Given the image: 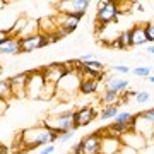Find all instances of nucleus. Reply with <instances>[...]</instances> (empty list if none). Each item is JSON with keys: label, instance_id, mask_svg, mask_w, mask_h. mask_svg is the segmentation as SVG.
Wrapping results in <instances>:
<instances>
[{"label": "nucleus", "instance_id": "16", "mask_svg": "<svg viewBox=\"0 0 154 154\" xmlns=\"http://www.w3.org/2000/svg\"><path fill=\"white\" fill-rule=\"evenodd\" d=\"M130 33H132V46H140V45L149 43L146 29H144V24H135L130 29Z\"/></svg>", "mask_w": 154, "mask_h": 154}, {"label": "nucleus", "instance_id": "8", "mask_svg": "<svg viewBox=\"0 0 154 154\" xmlns=\"http://www.w3.org/2000/svg\"><path fill=\"white\" fill-rule=\"evenodd\" d=\"M46 45H50V39H48L46 34H43V33L33 34V36H29V38L21 39V53H31L34 50L45 48Z\"/></svg>", "mask_w": 154, "mask_h": 154}, {"label": "nucleus", "instance_id": "5", "mask_svg": "<svg viewBox=\"0 0 154 154\" xmlns=\"http://www.w3.org/2000/svg\"><path fill=\"white\" fill-rule=\"evenodd\" d=\"M41 72H43L46 82L55 84L57 86L69 72H74V69L70 67V63H69V65H63V63H50V65H46L45 69H41Z\"/></svg>", "mask_w": 154, "mask_h": 154}, {"label": "nucleus", "instance_id": "21", "mask_svg": "<svg viewBox=\"0 0 154 154\" xmlns=\"http://www.w3.org/2000/svg\"><path fill=\"white\" fill-rule=\"evenodd\" d=\"M0 99L2 101H7V103L11 99H14V93H12L9 79H0Z\"/></svg>", "mask_w": 154, "mask_h": 154}, {"label": "nucleus", "instance_id": "35", "mask_svg": "<svg viewBox=\"0 0 154 154\" xmlns=\"http://www.w3.org/2000/svg\"><path fill=\"white\" fill-rule=\"evenodd\" d=\"M7 105H9L7 101H2V99H0V115H4V113H5V110H7Z\"/></svg>", "mask_w": 154, "mask_h": 154}, {"label": "nucleus", "instance_id": "13", "mask_svg": "<svg viewBox=\"0 0 154 154\" xmlns=\"http://www.w3.org/2000/svg\"><path fill=\"white\" fill-rule=\"evenodd\" d=\"M21 53V39L17 36H11L0 45V55H19Z\"/></svg>", "mask_w": 154, "mask_h": 154}, {"label": "nucleus", "instance_id": "34", "mask_svg": "<svg viewBox=\"0 0 154 154\" xmlns=\"http://www.w3.org/2000/svg\"><path fill=\"white\" fill-rule=\"evenodd\" d=\"M7 38H9V31L7 29H0V45L4 43Z\"/></svg>", "mask_w": 154, "mask_h": 154}, {"label": "nucleus", "instance_id": "32", "mask_svg": "<svg viewBox=\"0 0 154 154\" xmlns=\"http://www.w3.org/2000/svg\"><path fill=\"white\" fill-rule=\"evenodd\" d=\"M111 69H113L115 72H120V74H128V72H130V69H128L127 65H113Z\"/></svg>", "mask_w": 154, "mask_h": 154}, {"label": "nucleus", "instance_id": "39", "mask_svg": "<svg viewBox=\"0 0 154 154\" xmlns=\"http://www.w3.org/2000/svg\"><path fill=\"white\" fill-rule=\"evenodd\" d=\"M137 11H140V12L144 11V5H142V4H137Z\"/></svg>", "mask_w": 154, "mask_h": 154}, {"label": "nucleus", "instance_id": "17", "mask_svg": "<svg viewBox=\"0 0 154 154\" xmlns=\"http://www.w3.org/2000/svg\"><path fill=\"white\" fill-rule=\"evenodd\" d=\"M127 88H128V81L127 79H120V77H110L106 81V89H111L118 94L127 93Z\"/></svg>", "mask_w": 154, "mask_h": 154}, {"label": "nucleus", "instance_id": "27", "mask_svg": "<svg viewBox=\"0 0 154 154\" xmlns=\"http://www.w3.org/2000/svg\"><path fill=\"white\" fill-rule=\"evenodd\" d=\"M137 116H140L142 120L149 122L151 125H154V108H147V110H142L140 113H137Z\"/></svg>", "mask_w": 154, "mask_h": 154}, {"label": "nucleus", "instance_id": "9", "mask_svg": "<svg viewBox=\"0 0 154 154\" xmlns=\"http://www.w3.org/2000/svg\"><path fill=\"white\" fill-rule=\"evenodd\" d=\"M101 137H103V128L86 135L81 139L82 142V152L84 154H101Z\"/></svg>", "mask_w": 154, "mask_h": 154}, {"label": "nucleus", "instance_id": "22", "mask_svg": "<svg viewBox=\"0 0 154 154\" xmlns=\"http://www.w3.org/2000/svg\"><path fill=\"white\" fill-rule=\"evenodd\" d=\"M118 106H103V110L99 113V120L101 122H108V120H115V116L118 115Z\"/></svg>", "mask_w": 154, "mask_h": 154}, {"label": "nucleus", "instance_id": "24", "mask_svg": "<svg viewBox=\"0 0 154 154\" xmlns=\"http://www.w3.org/2000/svg\"><path fill=\"white\" fill-rule=\"evenodd\" d=\"M55 94H57V86H55V84L46 82V84H45V88H43V91H41L39 99H51Z\"/></svg>", "mask_w": 154, "mask_h": 154}, {"label": "nucleus", "instance_id": "31", "mask_svg": "<svg viewBox=\"0 0 154 154\" xmlns=\"http://www.w3.org/2000/svg\"><path fill=\"white\" fill-rule=\"evenodd\" d=\"M70 154H84V152H82V142H81V140H79L77 144H74V146H72Z\"/></svg>", "mask_w": 154, "mask_h": 154}, {"label": "nucleus", "instance_id": "4", "mask_svg": "<svg viewBox=\"0 0 154 154\" xmlns=\"http://www.w3.org/2000/svg\"><path fill=\"white\" fill-rule=\"evenodd\" d=\"M55 9L58 14H67V16H82L88 12L89 0H60L55 4Z\"/></svg>", "mask_w": 154, "mask_h": 154}, {"label": "nucleus", "instance_id": "3", "mask_svg": "<svg viewBox=\"0 0 154 154\" xmlns=\"http://www.w3.org/2000/svg\"><path fill=\"white\" fill-rule=\"evenodd\" d=\"M118 4L111 0H101L98 2V12H96V21L99 26H108L111 22H116L118 19Z\"/></svg>", "mask_w": 154, "mask_h": 154}, {"label": "nucleus", "instance_id": "40", "mask_svg": "<svg viewBox=\"0 0 154 154\" xmlns=\"http://www.w3.org/2000/svg\"><path fill=\"white\" fill-rule=\"evenodd\" d=\"M147 81H149V82H152V84H154V75H149V77H147Z\"/></svg>", "mask_w": 154, "mask_h": 154}, {"label": "nucleus", "instance_id": "38", "mask_svg": "<svg viewBox=\"0 0 154 154\" xmlns=\"http://www.w3.org/2000/svg\"><path fill=\"white\" fill-rule=\"evenodd\" d=\"M4 9H5V2H2V0H0V12L4 11Z\"/></svg>", "mask_w": 154, "mask_h": 154}, {"label": "nucleus", "instance_id": "37", "mask_svg": "<svg viewBox=\"0 0 154 154\" xmlns=\"http://www.w3.org/2000/svg\"><path fill=\"white\" fill-rule=\"evenodd\" d=\"M147 53H149V55H152V57H154V45L147 48Z\"/></svg>", "mask_w": 154, "mask_h": 154}, {"label": "nucleus", "instance_id": "11", "mask_svg": "<svg viewBox=\"0 0 154 154\" xmlns=\"http://www.w3.org/2000/svg\"><path fill=\"white\" fill-rule=\"evenodd\" d=\"M28 79H29V72H21V74H16V75L9 77V82H11L14 98H22V96H26Z\"/></svg>", "mask_w": 154, "mask_h": 154}, {"label": "nucleus", "instance_id": "29", "mask_svg": "<svg viewBox=\"0 0 154 154\" xmlns=\"http://www.w3.org/2000/svg\"><path fill=\"white\" fill-rule=\"evenodd\" d=\"M149 99H151V94L147 93V91H137V94H135V103H147Z\"/></svg>", "mask_w": 154, "mask_h": 154}, {"label": "nucleus", "instance_id": "25", "mask_svg": "<svg viewBox=\"0 0 154 154\" xmlns=\"http://www.w3.org/2000/svg\"><path fill=\"white\" fill-rule=\"evenodd\" d=\"M134 120H135V115H132L130 111H122L115 116L113 122L115 123H134Z\"/></svg>", "mask_w": 154, "mask_h": 154}, {"label": "nucleus", "instance_id": "28", "mask_svg": "<svg viewBox=\"0 0 154 154\" xmlns=\"http://www.w3.org/2000/svg\"><path fill=\"white\" fill-rule=\"evenodd\" d=\"M144 29H146L149 43H154V21H147L146 24H144Z\"/></svg>", "mask_w": 154, "mask_h": 154}, {"label": "nucleus", "instance_id": "19", "mask_svg": "<svg viewBox=\"0 0 154 154\" xmlns=\"http://www.w3.org/2000/svg\"><path fill=\"white\" fill-rule=\"evenodd\" d=\"M39 33V22L34 21V19H29L28 24H26V28L21 31V34L17 36L19 39H24V38H29V36H33V34H38Z\"/></svg>", "mask_w": 154, "mask_h": 154}, {"label": "nucleus", "instance_id": "23", "mask_svg": "<svg viewBox=\"0 0 154 154\" xmlns=\"http://www.w3.org/2000/svg\"><path fill=\"white\" fill-rule=\"evenodd\" d=\"M81 69H88V70H93V72H105V63L93 58L89 62H81Z\"/></svg>", "mask_w": 154, "mask_h": 154}, {"label": "nucleus", "instance_id": "18", "mask_svg": "<svg viewBox=\"0 0 154 154\" xmlns=\"http://www.w3.org/2000/svg\"><path fill=\"white\" fill-rule=\"evenodd\" d=\"M98 84H99L98 81H93V79H86V77H82L81 86H79V93L89 96V94H93V93L98 91Z\"/></svg>", "mask_w": 154, "mask_h": 154}, {"label": "nucleus", "instance_id": "2", "mask_svg": "<svg viewBox=\"0 0 154 154\" xmlns=\"http://www.w3.org/2000/svg\"><path fill=\"white\" fill-rule=\"evenodd\" d=\"M74 115H75V110H67V111H62V113L46 116V118H43L41 123H43V127L62 135V134L69 132V130H75L74 128Z\"/></svg>", "mask_w": 154, "mask_h": 154}, {"label": "nucleus", "instance_id": "1", "mask_svg": "<svg viewBox=\"0 0 154 154\" xmlns=\"http://www.w3.org/2000/svg\"><path fill=\"white\" fill-rule=\"evenodd\" d=\"M58 134L50 130L46 127H33V128H26L19 134V140L24 144L26 149H36V147H45L50 146L55 140H58Z\"/></svg>", "mask_w": 154, "mask_h": 154}, {"label": "nucleus", "instance_id": "12", "mask_svg": "<svg viewBox=\"0 0 154 154\" xmlns=\"http://www.w3.org/2000/svg\"><path fill=\"white\" fill-rule=\"evenodd\" d=\"M123 147V144L118 137H111L103 132L101 137V154H118Z\"/></svg>", "mask_w": 154, "mask_h": 154}, {"label": "nucleus", "instance_id": "36", "mask_svg": "<svg viewBox=\"0 0 154 154\" xmlns=\"http://www.w3.org/2000/svg\"><path fill=\"white\" fill-rule=\"evenodd\" d=\"M93 58H94L93 53H88V55H82L79 60H81V62H89V60H93Z\"/></svg>", "mask_w": 154, "mask_h": 154}, {"label": "nucleus", "instance_id": "15", "mask_svg": "<svg viewBox=\"0 0 154 154\" xmlns=\"http://www.w3.org/2000/svg\"><path fill=\"white\" fill-rule=\"evenodd\" d=\"M108 45L111 48H116V50H128L132 46V33H130V29L118 33V36L113 41H110Z\"/></svg>", "mask_w": 154, "mask_h": 154}, {"label": "nucleus", "instance_id": "20", "mask_svg": "<svg viewBox=\"0 0 154 154\" xmlns=\"http://www.w3.org/2000/svg\"><path fill=\"white\" fill-rule=\"evenodd\" d=\"M120 99V94L115 93V91H111V89H103V93H101V103L103 106H113Z\"/></svg>", "mask_w": 154, "mask_h": 154}, {"label": "nucleus", "instance_id": "33", "mask_svg": "<svg viewBox=\"0 0 154 154\" xmlns=\"http://www.w3.org/2000/svg\"><path fill=\"white\" fill-rule=\"evenodd\" d=\"M53 152H55V146H53V144L45 146V147H41V151H39V154H53Z\"/></svg>", "mask_w": 154, "mask_h": 154}, {"label": "nucleus", "instance_id": "14", "mask_svg": "<svg viewBox=\"0 0 154 154\" xmlns=\"http://www.w3.org/2000/svg\"><path fill=\"white\" fill-rule=\"evenodd\" d=\"M120 140H122L123 146H127V147H134V149H140V147L146 146V139H144L139 132H135V130L127 132Z\"/></svg>", "mask_w": 154, "mask_h": 154}, {"label": "nucleus", "instance_id": "10", "mask_svg": "<svg viewBox=\"0 0 154 154\" xmlns=\"http://www.w3.org/2000/svg\"><path fill=\"white\" fill-rule=\"evenodd\" d=\"M96 115H98V111L94 110L93 106H82V108L75 110V115H74V128L77 130L81 127L89 125L96 118Z\"/></svg>", "mask_w": 154, "mask_h": 154}, {"label": "nucleus", "instance_id": "26", "mask_svg": "<svg viewBox=\"0 0 154 154\" xmlns=\"http://www.w3.org/2000/svg\"><path fill=\"white\" fill-rule=\"evenodd\" d=\"M135 77H146L147 79L149 75H151V67L149 65H144V67H135V69H132L130 70Z\"/></svg>", "mask_w": 154, "mask_h": 154}, {"label": "nucleus", "instance_id": "7", "mask_svg": "<svg viewBox=\"0 0 154 154\" xmlns=\"http://www.w3.org/2000/svg\"><path fill=\"white\" fill-rule=\"evenodd\" d=\"M81 19H82V16H67V14H58V16L55 17V24H57V28H58V31H60L63 36H67V34L74 33V31L77 29Z\"/></svg>", "mask_w": 154, "mask_h": 154}, {"label": "nucleus", "instance_id": "30", "mask_svg": "<svg viewBox=\"0 0 154 154\" xmlns=\"http://www.w3.org/2000/svg\"><path fill=\"white\" fill-rule=\"evenodd\" d=\"M74 135H75V130H69V132L62 134L60 137H58V142H67V140H70Z\"/></svg>", "mask_w": 154, "mask_h": 154}, {"label": "nucleus", "instance_id": "6", "mask_svg": "<svg viewBox=\"0 0 154 154\" xmlns=\"http://www.w3.org/2000/svg\"><path fill=\"white\" fill-rule=\"evenodd\" d=\"M45 84H46V81H45V75L41 70L29 72L28 86H26V96L28 98H33V99H39Z\"/></svg>", "mask_w": 154, "mask_h": 154}]
</instances>
